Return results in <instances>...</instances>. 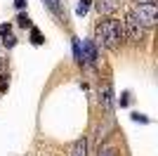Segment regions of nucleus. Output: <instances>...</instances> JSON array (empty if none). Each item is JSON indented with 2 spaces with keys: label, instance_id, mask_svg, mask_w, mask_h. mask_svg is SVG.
Wrapping results in <instances>:
<instances>
[{
  "label": "nucleus",
  "instance_id": "20",
  "mask_svg": "<svg viewBox=\"0 0 158 156\" xmlns=\"http://www.w3.org/2000/svg\"><path fill=\"white\" fill-rule=\"evenodd\" d=\"M2 69H5V59H0V71H2Z\"/></svg>",
  "mask_w": 158,
  "mask_h": 156
},
{
  "label": "nucleus",
  "instance_id": "8",
  "mask_svg": "<svg viewBox=\"0 0 158 156\" xmlns=\"http://www.w3.org/2000/svg\"><path fill=\"white\" fill-rule=\"evenodd\" d=\"M90 5H92V0H80L78 7H76V14H78V17H85L87 10H90Z\"/></svg>",
  "mask_w": 158,
  "mask_h": 156
},
{
  "label": "nucleus",
  "instance_id": "6",
  "mask_svg": "<svg viewBox=\"0 0 158 156\" xmlns=\"http://www.w3.org/2000/svg\"><path fill=\"white\" fill-rule=\"evenodd\" d=\"M94 7H97L99 14H111L116 7H118V0H97L94 2Z\"/></svg>",
  "mask_w": 158,
  "mask_h": 156
},
{
  "label": "nucleus",
  "instance_id": "16",
  "mask_svg": "<svg viewBox=\"0 0 158 156\" xmlns=\"http://www.w3.org/2000/svg\"><path fill=\"white\" fill-rule=\"evenodd\" d=\"M0 36H10V24H0Z\"/></svg>",
  "mask_w": 158,
  "mask_h": 156
},
{
  "label": "nucleus",
  "instance_id": "4",
  "mask_svg": "<svg viewBox=\"0 0 158 156\" xmlns=\"http://www.w3.org/2000/svg\"><path fill=\"white\" fill-rule=\"evenodd\" d=\"M94 64L97 62V47L92 40H80V64Z\"/></svg>",
  "mask_w": 158,
  "mask_h": 156
},
{
  "label": "nucleus",
  "instance_id": "7",
  "mask_svg": "<svg viewBox=\"0 0 158 156\" xmlns=\"http://www.w3.org/2000/svg\"><path fill=\"white\" fill-rule=\"evenodd\" d=\"M71 156H87V140L85 137L76 140V144H73V149H71Z\"/></svg>",
  "mask_w": 158,
  "mask_h": 156
},
{
  "label": "nucleus",
  "instance_id": "2",
  "mask_svg": "<svg viewBox=\"0 0 158 156\" xmlns=\"http://www.w3.org/2000/svg\"><path fill=\"white\" fill-rule=\"evenodd\" d=\"M132 17L139 21V24L144 26V28H151L153 24L158 21V7L156 2H146V5H137L135 10H132Z\"/></svg>",
  "mask_w": 158,
  "mask_h": 156
},
{
  "label": "nucleus",
  "instance_id": "5",
  "mask_svg": "<svg viewBox=\"0 0 158 156\" xmlns=\"http://www.w3.org/2000/svg\"><path fill=\"white\" fill-rule=\"evenodd\" d=\"M99 104H102L106 111L113 109V90H111V85H104V90L99 92Z\"/></svg>",
  "mask_w": 158,
  "mask_h": 156
},
{
  "label": "nucleus",
  "instance_id": "17",
  "mask_svg": "<svg viewBox=\"0 0 158 156\" xmlns=\"http://www.w3.org/2000/svg\"><path fill=\"white\" fill-rule=\"evenodd\" d=\"M14 7H17V10H24V7H26V0H14Z\"/></svg>",
  "mask_w": 158,
  "mask_h": 156
},
{
  "label": "nucleus",
  "instance_id": "14",
  "mask_svg": "<svg viewBox=\"0 0 158 156\" xmlns=\"http://www.w3.org/2000/svg\"><path fill=\"white\" fill-rule=\"evenodd\" d=\"M19 26H24V28H26V26H31V19H28V14H19Z\"/></svg>",
  "mask_w": 158,
  "mask_h": 156
},
{
  "label": "nucleus",
  "instance_id": "9",
  "mask_svg": "<svg viewBox=\"0 0 158 156\" xmlns=\"http://www.w3.org/2000/svg\"><path fill=\"white\" fill-rule=\"evenodd\" d=\"M31 43L33 45H43L45 40H43V33L38 31V28H31Z\"/></svg>",
  "mask_w": 158,
  "mask_h": 156
},
{
  "label": "nucleus",
  "instance_id": "3",
  "mask_svg": "<svg viewBox=\"0 0 158 156\" xmlns=\"http://www.w3.org/2000/svg\"><path fill=\"white\" fill-rule=\"evenodd\" d=\"M123 28H125V36H127V40H132V43H139V40H144V26L139 24L137 19H135V17H132V14H127V19H125V26H123Z\"/></svg>",
  "mask_w": 158,
  "mask_h": 156
},
{
  "label": "nucleus",
  "instance_id": "13",
  "mask_svg": "<svg viewBox=\"0 0 158 156\" xmlns=\"http://www.w3.org/2000/svg\"><path fill=\"white\" fill-rule=\"evenodd\" d=\"M132 121H137V123H149V118H146L144 114H139V111H135V114H132Z\"/></svg>",
  "mask_w": 158,
  "mask_h": 156
},
{
  "label": "nucleus",
  "instance_id": "11",
  "mask_svg": "<svg viewBox=\"0 0 158 156\" xmlns=\"http://www.w3.org/2000/svg\"><path fill=\"white\" fill-rule=\"evenodd\" d=\"M73 57H76V62L80 64V40L73 38Z\"/></svg>",
  "mask_w": 158,
  "mask_h": 156
},
{
  "label": "nucleus",
  "instance_id": "12",
  "mask_svg": "<svg viewBox=\"0 0 158 156\" xmlns=\"http://www.w3.org/2000/svg\"><path fill=\"white\" fill-rule=\"evenodd\" d=\"M2 38H5V40H2V45H5V47H14V45H17V38H14V36H2Z\"/></svg>",
  "mask_w": 158,
  "mask_h": 156
},
{
  "label": "nucleus",
  "instance_id": "10",
  "mask_svg": "<svg viewBox=\"0 0 158 156\" xmlns=\"http://www.w3.org/2000/svg\"><path fill=\"white\" fill-rule=\"evenodd\" d=\"M43 2H45V5L50 7L54 14H61V5H59V0H43Z\"/></svg>",
  "mask_w": 158,
  "mask_h": 156
},
{
  "label": "nucleus",
  "instance_id": "1",
  "mask_svg": "<svg viewBox=\"0 0 158 156\" xmlns=\"http://www.w3.org/2000/svg\"><path fill=\"white\" fill-rule=\"evenodd\" d=\"M94 36H97L99 45L109 47V50H116L120 45V40L125 38V28L118 19H104L94 26Z\"/></svg>",
  "mask_w": 158,
  "mask_h": 156
},
{
  "label": "nucleus",
  "instance_id": "19",
  "mask_svg": "<svg viewBox=\"0 0 158 156\" xmlns=\"http://www.w3.org/2000/svg\"><path fill=\"white\" fill-rule=\"evenodd\" d=\"M135 5H146V2H153V0H132Z\"/></svg>",
  "mask_w": 158,
  "mask_h": 156
},
{
  "label": "nucleus",
  "instance_id": "15",
  "mask_svg": "<svg viewBox=\"0 0 158 156\" xmlns=\"http://www.w3.org/2000/svg\"><path fill=\"white\" fill-rule=\"evenodd\" d=\"M97 156H116V149H99Z\"/></svg>",
  "mask_w": 158,
  "mask_h": 156
},
{
  "label": "nucleus",
  "instance_id": "18",
  "mask_svg": "<svg viewBox=\"0 0 158 156\" xmlns=\"http://www.w3.org/2000/svg\"><path fill=\"white\" fill-rule=\"evenodd\" d=\"M127 102H130V99H127V92H125V95L120 97V106H127Z\"/></svg>",
  "mask_w": 158,
  "mask_h": 156
}]
</instances>
